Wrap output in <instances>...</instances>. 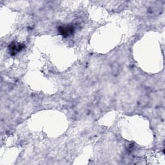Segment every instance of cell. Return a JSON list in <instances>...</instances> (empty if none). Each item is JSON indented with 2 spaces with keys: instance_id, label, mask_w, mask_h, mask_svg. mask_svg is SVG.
<instances>
[{
  "instance_id": "1",
  "label": "cell",
  "mask_w": 165,
  "mask_h": 165,
  "mask_svg": "<svg viewBox=\"0 0 165 165\" xmlns=\"http://www.w3.org/2000/svg\"><path fill=\"white\" fill-rule=\"evenodd\" d=\"M59 32L64 37H68L73 34L74 32V28L72 25L62 26L59 28Z\"/></svg>"
},
{
  "instance_id": "2",
  "label": "cell",
  "mask_w": 165,
  "mask_h": 165,
  "mask_svg": "<svg viewBox=\"0 0 165 165\" xmlns=\"http://www.w3.org/2000/svg\"><path fill=\"white\" fill-rule=\"evenodd\" d=\"M23 45L21 44H16L15 43H13L11 45H10V51H11L12 52H14V54L17 52H19L21 51L22 49L24 48Z\"/></svg>"
}]
</instances>
